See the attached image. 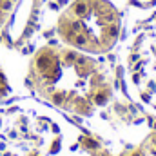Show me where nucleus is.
Segmentation results:
<instances>
[{"instance_id":"f257e3e1","label":"nucleus","mask_w":156,"mask_h":156,"mask_svg":"<svg viewBox=\"0 0 156 156\" xmlns=\"http://www.w3.org/2000/svg\"><path fill=\"white\" fill-rule=\"evenodd\" d=\"M58 33L78 49L105 51L118 38L120 16L107 0H76L60 15Z\"/></svg>"}]
</instances>
